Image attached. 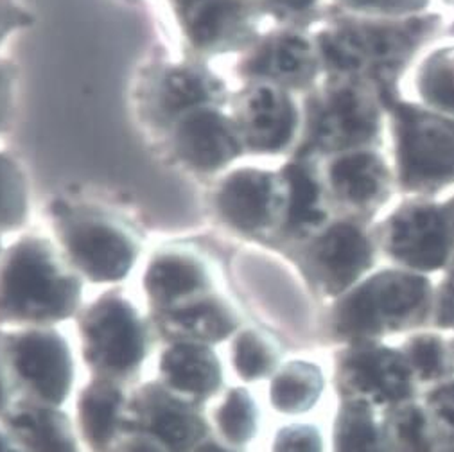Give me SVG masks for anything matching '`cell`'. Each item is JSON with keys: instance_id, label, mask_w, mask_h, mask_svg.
I'll return each instance as SVG.
<instances>
[{"instance_id": "34", "label": "cell", "mask_w": 454, "mask_h": 452, "mask_svg": "<svg viewBox=\"0 0 454 452\" xmlns=\"http://www.w3.org/2000/svg\"><path fill=\"white\" fill-rule=\"evenodd\" d=\"M410 362L426 379L440 375L443 370L442 345L434 338H417L410 345Z\"/></svg>"}, {"instance_id": "12", "label": "cell", "mask_w": 454, "mask_h": 452, "mask_svg": "<svg viewBox=\"0 0 454 452\" xmlns=\"http://www.w3.org/2000/svg\"><path fill=\"white\" fill-rule=\"evenodd\" d=\"M13 368L20 379L47 404L65 401L72 383L68 347L54 331H29L10 343Z\"/></svg>"}, {"instance_id": "16", "label": "cell", "mask_w": 454, "mask_h": 452, "mask_svg": "<svg viewBox=\"0 0 454 452\" xmlns=\"http://www.w3.org/2000/svg\"><path fill=\"white\" fill-rule=\"evenodd\" d=\"M160 371L169 390L189 402L208 399L221 385L219 361L201 343L182 341L168 348Z\"/></svg>"}, {"instance_id": "22", "label": "cell", "mask_w": 454, "mask_h": 452, "mask_svg": "<svg viewBox=\"0 0 454 452\" xmlns=\"http://www.w3.org/2000/svg\"><path fill=\"white\" fill-rule=\"evenodd\" d=\"M10 427L29 452H80L68 418L40 406H19L10 417Z\"/></svg>"}, {"instance_id": "11", "label": "cell", "mask_w": 454, "mask_h": 452, "mask_svg": "<svg viewBox=\"0 0 454 452\" xmlns=\"http://www.w3.org/2000/svg\"><path fill=\"white\" fill-rule=\"evenodd\" d=\"M149 304L160 315L214 292V277L205 255L191 246H164L149 259L142 277Z\"/></svg>"}, {"instance_id": "23", "label": "cell", "mask_w": 454, "mask_h": 452, "mask_svg": "<svg viewBox=\"0 0 454 452\" xmlns=\"http://www.w3.org/2000/svg\"><path fill=\"white\" fill-rule=\"evenodd\" d=\"M122 409V394L108 381H98L85 388L80 399V422L83 434L96 452L110 447Z\"/></svg>"}, {"instance_id": "37", "label": "cell", "mask_w": 454, "mask_h": 452, "mask_svg": "<svg viewBox=\"0 0 454 452\" xmlns=\"http://www.w3.org/2000/svg\"><path fill=\"white\" fill-rule=\"evenodd\" d=\"M115 452H171L160 440L151 434H133L119 443Z\"/></svg>"}, {"instance_id": "42", "label": "cell", "mask_w": 454, "mask_h": 452, "mask_svg": "<svg viewBox=\"0 0 454 452\" xmlns=\"http://www.w3.org/2000/svg\"><path fill=\"white\" fill-rule=\"evenodd\" d=\"M0 452H20L8 438L0 434Z\"/></svg>"}, {"instance_id": "30", "label": "cell", "mask_w": 454, "mask_h": 452, "mask_svg": "<svg viewBox=\"0 0 454 452\" xmlns=\"http://www.w3.org/2000/svg\"><path fill=\"white\" fill-rule=\"evenodd\" d=\"M392 452H427V431L424 415L417 408L399 411L388 427Z\"/></svg>"}, {"instance_id": "4", "label": "cell", "mask_w": 454, "mask_h": 452, "mask_svg": "<svg viewBox=\"0 0 454 452\" xmlns=\"http://www.w3.org/2000/svg\"><path fill=\"white\" fill-rule=\"evenodd\" d=\"M208 207L223 229L248 239H266L284 230L289 187L282 171L232 168L215 178Z\"/></svg>"}, {"instance_id": "19", "label": "cell", "mask_w": 454, "mask_h": 452, "mask_svg": "<svg viewBox=\"0 0 454 452\" xmlns=\"http://www.w3.org/2000/svg\"><path fill=\"white\" fill-rule=\"evenodd\" d=\"M159 316L166 332L191 343L221 341L238 325L232 308L215 292L203 294Z\"/></svg>"}, {"instance_id": "26", "label": "cell", "mask_w": 454, "mask_h": 452, "mask_svg": "<svg viewBox=\"0 0 454 452\" xmlns=\"http://www.w3.org/2000/svg\"><path fill=\"white\" fill-rule=\"evenodd\" d=\"M322 373L308 362L287 364L271 385V402L284 413L309 409L322 392Z\"/></svg>"}, {"instance_id": "15", "label": "cell", "mask_w": 454, "mask_h": 452, "mask_svg": "<svg viewBox=\"0 0 454 452\" xmlns=\"http://www.w3.org/2000/svg\"><path fill=\"white\" fill-rule=\"evenodd\" d=\"M390 246L404 262L433 269L447 257V230L433 207L413 205L403 208L390 222Z\"/></svg>"}, {"instance_id": "36", "label": "cell", "mask_w": 454, "mask_h": 452, "mask_svg": "<svg viewBox=\"0 0 454 452\" xmlns=\"http://www.w3.org/2000/svg\"><path fill=\"white\" fill-rule=\"evenodd\" d=\"M35 13L22 0H0V49L12 35L35 24Z\"/></svg>"}, {"instance_id": "14", "label": "cell", "mask_w": 454, "mask_h": 452, "mask_svg": "<svg viewBox=\"0 0 454 452\" xmlns=\"http://www.w3.org/2000/svg\"><path fill=\"white\" fill-rule=\"evenodd\" d=\"M404 164L413 182H442L454 175V126L411 115L404 126Z\"/></svg>"}, {"instance_id": "5", "label": "cell", "mask_w": 454, "mask_h": 452, "mask_svg": "<svg viewBox=\"0 0 454 452\" xmlns=\"http://www.w3.org/2000/svg\"><path fill=\"white\" fill-rule=\"evenodd\" d=\"M159 144L176 169L194 178H219L247 157L229 106H200L184 113Z\"/></svg>"}, {"instance_id": "38", "label": "cell", "mask_w": 454, "mask_h": 452, "mask_svg": "<svg viewBox=\"0 0 454 452\" xmlns=\"http://www.w3.org/2000/svg\"><path fill=\"white\" fill-rule=\"evenodd\" d=\"M431 406L434 415L454 429V385L438 390L431 399Z\"/></svg>"}, {"instance_id": "17", "label": "cell", "mask_w": 454, "mask_h": 452, "mask_svg": "<svg viewBox=\"0 0 454 452\" xmlns=\"http://www.w3.org/2000/svg\"><path fill=\"white\" fill-rule=\"evenodd\" d=\"M375 112L370 99L354 89L331 92L322 103L315 138L324 147L350 145L368 138L375 129Z\"/></svg>"}, {"instance_id": "8", "label": "cell", "mask_w": 454, "mask_h": 452, "mask_svg": "<svg viewBox=\"0 0 454 452\" xmlns=\"http://www.w3.org/2000/svg\"><path fill=\"white\" fill-rule=\"evenodd\" d=\"M229 112L239 129L247 157L282 155L298 133V106L289 90L250 82L232 92Z\"/></svg>"}, {"instance_id": "3", "label": "cell", "mask_w": 454, "mask_h": 452, "mask_svg": "<svg viewBox=\"0 0 454 452\" xmlns=\"http://www.w3.org/2000/svg\"><path fill=\"white\" fill-rule=\"evenodd\" d=\"M231 89L208 61L155 59L133 82L131 105L138 124L157 140L184 113L200 106H229Z\"/></svg>"}, {"instance_id": "44", "label": "cell", "mask_w": 454, "mask_h": 452, "mask_svg": "<svg viewBox=\"0 0 454 452\" xmlns=\"http://www.w3.org/2000/svg\"><path fill=\"white\" fill-rule=\"evenodd\" d=\"M128 3H140V0H128Z\"/></svg>"}, {"instance_id": "39", "label": "cell", "mask_w": 454, "mask_h": 452, "mask_svg": "<svg viewBox=\"0 0 454 452\" xmlns=\"http://www.w3.org/2000/svg\"><path fill=\"white\" fill-rule=\"evenodd\" d=\"M357 3L372 4V6H385V8H394V6H408L410 0H357Z\"/></svg>"}, {"instance_id": "32", "label": "cell", "mask_w": 454, "mask_h": 452, "mask_svg": "<svg viewBox=\"0 0 454 452\" xmlns=\"http://www.w3.org/2000/svg\"><path fill=\"white\" fill-rule=\"evenodd\" d=\"M20 70L19 65L0 54V136L13 124L17 101H19Z\"/></svg>"}, {"instance_id": "40", "label": "cell", "mask_w": 454, "mask_h": 452, "mask_svg": "<svg viewBox=\"0 0 454 452\" xmlns=\"http://www.w3.org/2000/svg\"><path fill=\"white\" fill-rule=\"evenodd\" d=\"M194 452H232L229 448H224L214 441H203L201 445H198V448Z\"/></svg>"}, {"instance_id": "25", "label": "cell", "mask_w": 454, "mask_h": 452, "mask_svg": "<svg viewBox=\"0 0 454 452\" xmlns=\"http://www.w3.org/2000/svg\"><path fill=\"white\" fill-rule=\"evenodd\" d=\"M31 215V182L22 162L0 149V236L20 232Z\"/></svg>"}, {"instance_id": "24", "label": "cell", "mask_w": 454, "mask_h": 452, "mask_svg": "<svg viewBox=\"0 0 454 452\" xmlns=\"http://www.w3.org/2000/svg\"><path fill=\"white\" fill-rule=\"evenodd\" d=\"M336 192L348 203L368 207L387 191V169L383 162L368 153L345 157L331 169Z\"/></svg>"}, {"instance_id": "35", "label": "cell", "mask_w": 454, "mask_h": 452, "mask_svg": "<svg viewBox=\"0 0 454 452\" xmlns=\"http://www.w3.org/2000/svg\"><path fill=\"white\" fill-rule=\"evenodd\" d=\"M273 452H322V440L309 425L286 427L277 434Z\"/></svg>"}, {"instance_id": "1", "label": "cell", "mask_w": 454, "mask_h": 452, "mask_svg": "<svg viewBox=\"0 0 454 452\" xmlns=\"http://www.w3.org/2000/svg\"><path fill=\"white\" fill-rule=\"evenodd\" d=\"M83 292L56 241L24 234L0 255V323L45 325L72 316Z\"/></svg>"}, {"instance_id": "18", "label": "cell", "mask_w": 454, "mask_h": 452, "mask_svg": "<svg viewBox=\"0 0 454 452\" xmlns=\"http://www.w3.org/2000/svg\"><path fill=\"white\" fill-rule=\"evenodd\" d=\"M345 381L373 402H394L408 395V366L390 350H361L345 362Z\"/></svg>"}, {"instance_id": "2", "label": "cell", "mask_w": 454, "mask_h": 452, "mask_svg": "<svg viewBox=\"0 0 454 452\" xmlns=\"http://www.w3.org/2000/svg\"><path fill=\"white\" fill-rule=\"evenodd\" d=\"M47 215L54 241L82 278L114 284L135 268L142 252L140 232L114 208L58 196Z\"/></svg>"}, {"instance_id": "21", "label": "cell", "mask_w": 454, "mask_h": 452, "mask_svg": "<svg viewBox=\"0 0 454 452\" xmlns=\"http://www.w3.org/2000/svg\"><path fill=\"white\" fill-rule=\"evenodd\" d=\"M315 262L331 287L343 289L368 266L370 248L352 226H338L317 245Z\"/></svg>"}, {"instance_id": "33", "label": "cell", "mask_w": 454, "mask_h": 452, "mask_svg": "<svg viewBox=\"0 0 454 452\" xmlns=\"http://www.w3.org/2000/svg\"><path fill=\"white\" fill-rule=\"evenodd\" d=\"M424 87L434 103L454 110V58L434 61L426 74Z\"/></svg>"}, {"instance_id": "27", "label": "cell", "mask_w": 454, "mask_h": 452, "mask_svg": "<svg viewBox=\"0 0 454 452\" xmlns=\"http://www.w3.org/2000/svg\"><path fill=\"white\" fill-rule=\"evenodd\" d=\"M215 424L223 436L232 443H245L255 434L257 413L248 392L236 388L224 397L215 411Z\"/></svg>"}, {"instance_id": "31", "label": "cell", "mask_w": 454, "mask_h": 452, "mask_svg": "<svg viewBox=\"0 0 454 452\" xmlns=\"http://www.w3.org/2000/svg\"><path fill=\"white\" fill-rule=\"evenodd\" d=\"M254 4L261 17L268 15L282 27L298 29L313 19L318 0H254Z\"/></svg>"}, {"instance_id": "9", "label": "cell", "mask_w": 454, "mask_h": 452, "mask_svg": "<svg viewBox=\"0 0 454 452\" xmlns=\"http://www.w3.org/2000/svg\"><path fill=\"white\" fill-rule=\"evenodd\" d=\"M317 51L300 29L278 27L259 38L239 54L238 78L243 83H271L284 90L304 89L317 72Z\"/></svg>"}, {"instance_id": "6", "label": "cell", "mask_w": 454, "mask_h": 452, "mask_svg": "<svg viewBox=\"0 0 454 452\" xmlns=\"http://www.w3.org/2000/svg\"><path fill=\"white\" fill-rule=\"evenodd\" d=\"M168 6L191 58L241 54L259 38L254 0H168Z\"/></svg>"}, {"instance_id": "41", "label": "cell", "mask_w": 454, "mask_h": 452, "mask_svg": "<svg viewBox=\"0 0 454 452\" xmlns=\"http://www.w3.org/2000/svg\"><path fill=\"white\" fill-rule=\"evenodd\" d=\"M6 404V385H4V373H3V362H0V411L4 409Z\"/></svg>"}, {"instance_id": "43", "label": "cell", "mask_w": 454, "mask_h": 452, "mask_svg": "<svg viewBox=\"0 0 454 452\" xmlns=\"http://www.w3.org/2000/svg\"><path fill=\"white\" fill-rule=\"evenodd\" d=\"M4 252V246H3V236H0V255H3Z\"/></svg>"}, {"instance_id": "13", "label": "cell", "mask_w": 454, "mask_h": 452, "mask_svg": "<svg viewBox=\"0 0 454 452\" xmlns=\"http://www.w3.org/2000/svg\"><path fill=\"white\" fill-rule=\"evenodd\" d=\"M129 417L138 429L160 440L171 452L191 450L207 433L205 420L192 402L157 386H147L137 395Z\"/></svg>"}, {"instance_id": "7", "label": "cell", "mask_w": 454, "mask_h": 452, "mask_svg": "<svg viewBox=\"0 0 454 452\" xmlns=\"http://www.w3.org/2000/svg\"><path fill=\"white\" fill-rule=\"evenodd\" d=\"M87 362L106 375L122 377L145 355V329L131 301L117 291L99 296L82 315Z\"/></svg>"}, {"instance_id": "28", "label": "cell", "mask_w": 454, "mask_h": 452, "mask_svg": "<svg viewBox=\"0 0 454 452\" xmlns=\"http://www.w3.org/2000/svg\"><path fill=\"white\" fill-rule=\"evenodd\" d=\"M338 452H380L370 413L361 404H350L341 411L336 433Z\"/></svg>"}, {"instance_id": "29", "label": "cell", "mask_w": 454, "mask_h": 452, "mask_svg": "<svg viewBox=\"0 0 454 452\" xmlns=\"http://www.w3.org/2000/svg\"><path fill=\"white\" fill-rule=\"evenodd\" d=\"M232 359L238 373L247 381L264 377L275 364L273 348L254 331H247L236 339Z\"/></svg>"}, {"instance_id": "10", "label": "cell", "mask_w": 454, "mask_h": 452, "mask_svg": "<svg viewBox=\"0 0 454 452\" xmlns=\"http://www.w3.org/2000/svg\"><path fill=\"white\" fill-rule=\"evenodd\" d=\"M426 282L406 273H383L372 278L345 301L340 329L348 334H372L413 313L426 298Z\"/></svg>"}, {"instance_id": "20", "label": "cell", "mask_w": 454, "mask_h": 452, "mask_svg": "<svg viewBox=\"0 0 454 452\" xmlns=\"http://www.w3.org/2000/svg\"><path fill=\"white\" fill-rule=\"evenodd\" d=\"M280 171L289 187V210L282 234L293 239H306L318 232L327 219L322 187L304 162H289Z\"/></svg>"}]
</instances>
